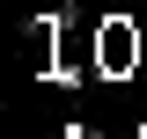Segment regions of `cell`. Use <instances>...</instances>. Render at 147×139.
Masks as SVG:
<instances>
[{"mask_svg": "<svg viewBox=\"0 0 147 139\" xmlns=\"http://www.w3.org/2000/svg\"><path fill=\"white\" fill-rule=\"evenodd\" d=\"M140 51H147V44H140V29H132L125 15H103V22H96V73H103V81L132 73V66H140Z\"/></svg>", "mask_w": 147, "mask_h": 139, "instance_id": "cell-1", "label": "cell"}]
</instances>
